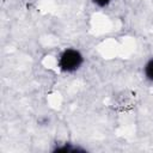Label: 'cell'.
I'll return each mask as SVG.
<instances>
[{"label":"cell","mask_w":153,"mask_h":153,"mask_svg":"<svg viewBox=\"0 0 153 153\" xmlns=\"http://www.w3.org/2000/svg\"><path fill=\"white\" fill-rule=\"evenodd\" d=\"M85 63L82 51L75 47L62 49L57 56V68L63 74H74L79 72Z\"/></svg>","instance_id":"cell-1"},{"label":"cell","mask_w":153,"mask_h":153,"mask_svg":"<svg viewBox=\"0 0 153 153\" xmlns=\"http://www.w3.org/2000/svg\"><path fill=\"white\" fill-rule=\"evenodd\" d=\"M142 74H143V78L146 79V81H148L149 84L153 85V56L147 59L146 62L143 63Z\"/></svg>","instance_id":"cell-2"},{"label":"cell","mask_w":153,"mask_h":153,"mask_svg":"<svg viewBox=\"0 0 153 153\" xmlns=\"http://www.w3.org/2000/svg\"><path fill=\"white\" fill-rule=\"evenodd\" d=\"M79 151H84V149L80 148V147L74 146L71 142H65L61 146H56L53 149V152H65V153H72V152H79Z\"/></svg>","instance_id":"cell-3"},{"label":"cell","mask_w":153,"mask_h":153,"mask_svg":"<svg viewBox=\"0 0 153 153\" xmlns=\"http://www.w3.org/2000/svg\"><path fill=\"white\" fill-rule=\"evenodd\" d=\"M112 1L114 0H91V2L98 8H106L111 5Z\"/></svg>","instance_id":"cell-4"}]
</instances>
